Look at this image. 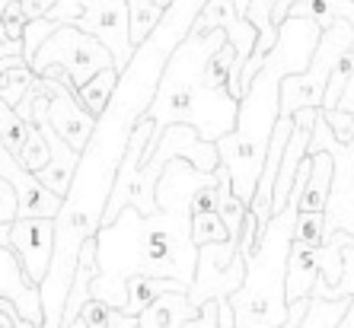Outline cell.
Returning <instances> with one entry per match:
<instances>
[{
  "label": "cell",
  "mask_w": 354,
  "mask_h": 328,
  "mask_svg": "<svg viewBox=\"0 0 354 328\" xmlns=\"http://www.w3.org/2000/svg\"><path fill=\"white\" fill-rule=\"evenodd\" d=\"M96 262L99 274L93 280V296L112 309H122L128 300L131 274L176 278L192 287L198 264V246L192 242V213L166 207L140 213L128 204L112 223L99 226Z\"/></svg>",
  "instance_id": "6da1fadb"
},
{
  "label": "cell",
  "mask_w": 354,
  "mask_h": 328,
  "mask_svg": "<svg viewBox=\"0 0 354 328\" xmlns=\"http://www.w3.org/2000/svg\"><path fill=\"white\" fill-rule=\"evenodd\" d=\"M223 41H227L223 29H207V32L189 29V35L173 48L163 67V77H160L157 96L147 108V115L153 118V134H150V144L144 147L140 163L153 153V144L160 140L163 128L173 122L195 124V131L214 144L223 134L233 131L239 99H233L227 90H207L201 83V67H205L207 55Z\"/></svg>",
  "instance_id": "7a4b0ae2"
},
{
  "label": "cell",
  "mask_w": 354,
  "mask_h": 328,
  "mask_svg": "<svg viewBox=\"0 0 354 328\" xmlns=\"http://www.w3.org/2000/svg\"><path fill=\"white\" fill-rule=\"evenodd\" d=\"M348 48H354V23L335 19L329 29H322L306 70L281 77L278 115H294L297 108H306V106L322 108V96H326L329 74L335 70V64L342 61V55H345Z\"/></svg>",
  "instance_id": "3957f363"
},
{
  "label": "cell",
  "mask_w": 354,
  "mask_h": 328,
  "mask_svg": "<svg viewBox=\"0 0 354 328\" xmlns=\"http://www.w3.org/2000/svg\"><path fill=\"white\" fill-rule=\"evenodd\" d=\"M51 64L64 67L67 74H71V83L80 86V83H86L102 67H115V58H112V51L96 35L83 32L80 26H74V23H64L41 41V48L29 61V67H32L35 74H41Z\"/></svg>",
  "instance_id": "277c9868"
},
{
  "label": "cell",
  "mask_w": 354,
  "mask_h": 328,
  "mask_svg": "<svg viewBox=\"0 0 354 328\" xmlns=\"http://www.w3.org/2000/svg\"><path fill=\"white\" fill-rule=\"evenodd\" d=\"M74 26L83 32L96 35L115 58V67L122 74L134 55L131 45V19H128V0H80V13Z\"/></svg>",
  "instance_id": "5b68a950"
},
{
  "label": "cell",
  "mask_w": 354,
  "mask_h": 328,
  "mask_svg": "<svg viewBox=\"0 0 354 328\" xmlns=\"http://www.w3.org/2000/svg\"><path fill=\"white\" fill-rule=\"evenodd\" d=\"M192 29H198V32L223 29V32H227V41H230L233 51H236V61H233V70H230V96L239 99L243 96L239 77H243V67H246L252 48H256L259 29L239 13L233 0H207L205 7H201V13L195 17V23H192Z\"/></svg>",
  "instance_id": "8992f818"
},
{
  "label": "cell",
  "mask_w": 354,
  "mask_h": 328,
  "mask_svg": "<svg viewBox=\"0 0 354 328\" xmlns=\"http://www.w3.org/2000/svg\"><path fill=\"white\" fill-rule=\"evenodd\" d=\"M39 86L48 93V108H45L48 124L74 150H83L93 128H96V115H90L83 108V102L77 99V86L64 80H55V77H39Z\"/></svg>",
  "instance_id": "52a82bcc"
},
{
  "label": "cell",
  "mask_w": 354,
  "mask_h": 328,
  "mask_svg": "<svg viewBox=\"0 0 354 328\" xmlns=\"http://www.w3.org/2000/svg\"><path fill=\"white\" fill-rule=\"evenodd\" d=\"M7 246L23 262L29 280H35L41 287L51 264V252H55V220L51 217H17L10 223Z\"/></svg>",
  "instance_id": "ba28073f"
},
{
  "label": "cell",
  "mask_w": 354,
  "mask_h": 328,
  "mask_svg": "<svg viewBox=\"0 0 354 328\" xmlns=\"http://www.w3.org/2000/svg\"><path fill=\"white\" fill-rule=\"evenodd\" d=\"M0 296L17 306V312L26 322L41 328V322H45L41 290L35 280H29V274L23 271V262H19L17 252L10 246H0Z\"/></svg>",
  "instance_id": "9c48e42d"
},
{
  "label": "cell",
  "mask_w": 354,
  "mask_h": 328,
  "mask_svg": "<svg viewBox=\"0 0 354 328\" xmlns=\"http://www.w3.org/2000/svg\"><path fill=\"white\" fill-rule=\"evenodd\" d=\"M201 306L189 300V290H166L138 316V328H192Z\"/></svg>",
  "instance_id": "30bf717a"
},
{
  "label": "cell",
  "mask_w": 354,
  "mask_h": 328,
  "mask_svg": "<svg viewBox=\"0 0 354 328\" xmlns=\"http://www.w3.org/2000/svg\"><path fill=\"white\" fill-rule=\"evenodd\" d=\"M316 278H319V246H306V242L290 239L288 274H284V306L313 296Z\"/></svg>",
  "instance_id": "8fae6325"
},
{
  "label": "cell",
  "mask_w": 354,
  "mask_h": 328,
  "mask_svg": "<svg viewBox=\"0 0 354 328\" xmlns=\"http://www.w3.org/2000/svg\"><path fill=\"white\" fill-rule=\"evenodd\" d=\"M332 179H335V153L332 150L313 153V166L306 173L300 195V211H326L332 197Z\"/></svg>",
  "instance_id": "7c38bea8"
},
{
  "label": "cell",
  "mask_w": 354,
  "mask_h": 328,
  "mask_svg": "<svg viewBox=\"0 0 354 328\" xmlns=\"http://www.w3.org/2000/svg\"><path fill=\"white\" fill-rule=\"evenodd\" d=\"M166 290H189V287H185L182 280H176V278L131 274V278H128V300H124L122 312H128V316H140V312L147 309L160 293H166Z\"/></svg>",
  "instance_id": "4fadbf2b"
},
{
  "label": "cell",
  "mask_w": 354,
  "mask_h": 328,
  "mask_svg": "<svg viewBox=\"0 0 354 328\" xmlns=\"http://www.w3.org/2000/svg\"><path fill=\"white\" fill-rule=\"evenodd\" d=\"M35 70L29 67V61L23 55H13V58H0V99L17 106L19 99L35 86Z\"/></svg>",
  "instance_id": "5bb4252c"
},
{
  "label": "cell",
  "mask_w": 354,
  "mask_h": 328,
  "mask_svg": "<svg viewBox=\"0 0 354 328\" xmlns=\"http://www.w3.org/2000/svg\"><path fill=\"white\" fill-rule=\"evenodd\" d=\"M288 17L313 19L319 29H329L335 19L354 23V0H297Z\"/></svg>",
  "instance_id": "9a60e30c"
},
{
  "label": "cell",
  "mask_w": 354,
  "mask_h": 328,
  "mask_svg": "<svg viewBox=\"0 0 354 328\" xmlns=\"http://www.w3.org/2000/svg\"><path fill=\"white\" fill-rule=\"evenodd\" d=\"M115 83H118V67H102V70H96L86 83L77 86V99L83 102V108H86L90 115L99 118L106 112L112 93H115Z\"/></svg>",
  "instance_id": "2e32d148"
},
{
  "label": "cell",
  "mask_w": 354,
  "mask_h": 328,
  "mask_svg": "<svg viewBox=\"0 0 354 328\" xmlns=\"http://www.w3.org/2000/svg\"><path fill=\"white\" fill-rule=\"evenodd\" d=\"M348 303H351V293H342L338 300L335 296H310V306H306L300 328H338Z\"/></svg>",
  "instance_id": "e0dca14e"
},
{
  "label": "cell",
  "mask_w": 354,
  "mask_h": 328,
  "mask_svg": "<svg viewBox=\"0 0 354 328\" xmlns=\"http://www.w3.org/2000/svg\"><path fill=\"white\" fill-rule=\"evenodd\" d=\"M29 131H32V118H23L10 102L0 99V140H3V147L17 156V160H19V150H23Z\"/></svg>",
  "instance_id": "ac0fdd59"
},
{
  "label": "cell",
  "mask_w": 354,
  "mask_h": 328,
  "mask_svg": "<svg viewBox=\"0 0 354 328\" xmlns=\"http://www.w3.org/2000/svg\"><path fill=\"white\" fill-rule=\"evenodd\" d=\"M163 17V7L157 0H128V19H131V45L138 48L140 41L153 32V26Z\"/></svg>",
  "instance_id": "d6986e66"
},
{
  "label": "cell",
  "mask_w": 354,
  "mask_h": 328,
  "mask_svg": "<svg viewBox=\"0 0 354 328\" xmlns=\"http://www.w3.org/2000/svg\"><path fill=\"white\" fill-rule=\"evenodd\" d=\"M227 239H230V230H227V223L221 220L217 211L192 213V242L198 249L211 246V242H227Z\"/></svg>",
  "instance_id": "ffe728a7"
},
{
  "label": "cell",
  "mask_w": 354,
  "mask_h": 328,
  "mask_svg": "<svg viewBox=\"0 0 354 328\" xmlns=\"http://www.w3.org/2000/svg\"><path fill=\"white\" fill-rule=\"evenodd\" d=\"M48 156H51L48 140H45V134H41L39 124H32V131H29L23 150H19V163H23L32 175H39L41 169H45V163H48Z\"/></svg>",
  "instance_id": "44dd1931"
},
{
  "label": "cell",
  "mask_w": 354,
  "mask_h": 328,
  "mask_svg": "<svg viewBox=\"0 0 354 328\" xmlns=\"http://www.w3.org/2000/svg\"><path fill=\"white\" fill-rule=\"evenodd\" d=\"M351 74H354V48H348L345 55H342V61L335 64V70L329 74V83H326V96H322V108H335L338 106V99H342V93H345Z\"/></svg>",
  "instance_id": "7402d4cb"
},
{
  "label": "cell",
  "mask_w": 354,
  "mask_h": 328,
  "mask_svg": "<svg viewBox=\"0 0 354 328\" xmlns=\"http://www.w3.org/2000/svg\"><path fill=\"white\" fill-rule=\"evenodd\" d=\"M326 239V211H300L294 223V242L322 246Z\"/></svg>",
  "instance_id": "603a6c76"
},
{
  "label": "cell",
  "mask_w": 354,
  "mask_h": 328,
  "mask_svg": "<svg viewBox=\"0 0 354 328\" xmlns=\"http://www.w3.org/2000/svg\"><path fill=\"white\" fill-rule=\"evenodd\" d=\"M58 29V23H51L48 17H35V19H26V29H23V58L32 61L35 51L41 48V41L48 39L51 32Z\"/></svg>",
  "instance_id": "cb8c5ba5"
},
{
  "label": "cell",
  "mask_w": 354,
  "mask_h": 328,
  "mask_svg": "<svg viewBox=\"0 0 354 328\" xmlns=\"http://www.w3.org/2000/svg\"><path fill=\"white\" fill-rule=\"evenodd\" d=\"M322 118L329 122L332 137H335L342 147H354V112L335 106V108H322Z\"/></svg>",
  "instance_id": "d4e9b609"
},
{
  "label": "cell",
  "mask_w": 354,
  "mask_h": 328,
  "mask_svg": "<svg viewBox=\"0 0 354 328\" xmlns=\"http://www.w3.org/2000/svg\"><path fill=\"white\" fill-rule=\"evenodd\" d=\"M0 26L7 29L10 39L23 41V29H26V13H23V3L19 0H10L7 7L0 10Z\"/></svg>",
  "instance_id": "484cf974"
},
{
  "label": "cell",
  "mask_w": 354,
  "mask_h": 328,
  "mask_svg": "<svg viewBox=\"0 0 354 328\" xmlns=\"http://www.w3.org/2000/svg\"><path fill=\"white\" fill-rule=\"evenodd\" d=\"M205 211H217V169H214V182H205L189 201V213H205Z\"/></svg>",
  "instance_id": "4316f807"
},
{
  "label": "cell",
  "mask_w": 354,
  "mask_h": 328,
  "mask_svg": "<svg viewBox=\"0 0 354 328\" xmlns=\"http://www.w3.org/2000/svg\"><path fill=\"white\" fill-rule=\"evenodd\" d=\"M109 316H112V306H106L102 300H96V296H90L86 306L80 309V319L86 322V328H106Z\"/></svg>",
  "instance_id": "83f0119b"
},
{
  "label": "cell",
  "mask_w": 354,
  "mask_h": 328,
  "mask_svg": "<svg viewBox=\"0 0 354 328\" xmlns=\"http://www.w3.org/2000/svg\"><path fill=\"white\" fill-rule=\"evenodd\" d=\"M13 55H23V41L10 39L7 29L0 26V58H13Z\"/></svg>",
  "instance_id": "f1b7e54d"
},
{
  "label": "cell",
  "mask_w": 354,
  "mask_h": 328,
  "mask_svg": "<svg viewBox=\"0 0 354 328\" xmlns=\"http://www.w3.org/2000/svg\"><path fill=\"white\" fill-rule=\"evenodd\" d=\"M106 328H138V316H128V312H122V309H112Z\"/></svg>",
  "instance_id": "f546056e"
},
{
  "label": "cell",
  "mask_w": 354,
  "mask_h": 328,
  "mask_svg": "<svg viewBox=\"0 0 354 328\" xmlns=\"http://www.w3.org/2000/svg\"><path fill=\"white\" fill-rule=\"evenodd\" d=\"M294 3H297V0H274V10H272V23H274V26H281V23H284Z\"/></svg>",
  "instance_id": "4dcf8cb0"
},
{
  "label": "cell",
  "mask_w": 354,
  "mask_h": 328,
  "mask_svg": "<svg viewBox=\"0 0 354 328\" xmlns=\"http://www.w3.org/2000/svg\"><path fill=\"white\" fill-rule=\"evenodd\" d=\"M338 106L348 108V112H354V74H351V80H348L345 93H342V99H338Z\"/></svg>",
  "instance_id": "1f68e13d"
},
{
  "label": "cell",
  "mask_w": 354,
  "mask_h": 328,
  "mask_svg": "<svg viewBox=\"0 0 354 328\" xmlns=\"http://www.w3.org/2000/svg\"><path fill=\"white\" fill-rule=\"evenodd\" d=\"M233 3H236V10H239V13H243V17H246V7H249V0H233Z\"/></svg>",
  "instance_id": "d6a6232c"
},
{
  "label": "cell",
  "mask_w": 354,
  "mask_h": 328,
  "mask_svg": "<svg viewBox=\"0 0 354 328\" xmlns=\"http://www.w3.org/2000/svg\"><path fill=\"white\" fill-rule=\"evenodd\" d=\"M157 3H160V7L166 10V7H169V3H173V0H157Z\"/></svg>",
  "instance_id": "836d02e7"
}]
</instances>
